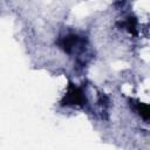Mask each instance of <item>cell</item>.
<instances>
[{"label": "cell", "instance_id": "obj_1", "mask_svg": "<svg viewBox=\"0 0 150 150\" xmlns=\"http://www.w3.org/2000/svg\"><path fill=\"white\" fill-rule=\"evenodd\" d=\"M64 101H66V104L77 105V104H83V102H86V97L81 88L70 86L64 96Z\"/></svg>", "mask_w": 150, "mask_h": 150}, {"label": "cell", "instance_id": "obj_2", "mask_svg": "<svg viewBox=\"0 0 150 150\" xmlns=\"http://www.w3.org/2000/svg\"><path fill=\"white\" fill-rule=\"evenodd\" d=\"M137 111L143 118H150V105L146 104H137Z\"/></svg>", "mask_w": 150, "mask_h": 150}]
</instances>
